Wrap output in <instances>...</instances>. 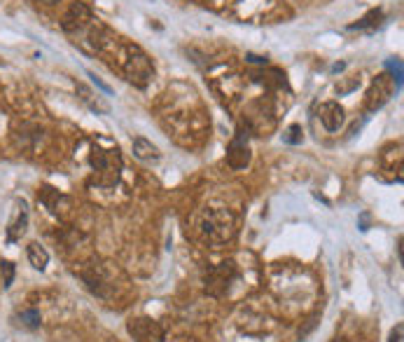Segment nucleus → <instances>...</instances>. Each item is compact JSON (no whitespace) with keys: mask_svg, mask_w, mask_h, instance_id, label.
Segmentation results:
<instances>
[{"mask_svg":"<svg viewBox=\"0 0 404 342\" xmlns=\"http://www.w3.org/2000/svg\"><path fill=\"white\" fill-rule=\"evenodd\" d=\"M19 319V324L24 326V329H38L40 326V312L38 310H26V312H21V314L17 317Z\"/></svg>","mask_w":404,"mask_h":342,"instance_id":"16","label":"nucleus"},{"mask_svg":"<svg viewBox=\"0 0 404 342\" xmlns=\"http://www.w3.org/2000/svg\"><path fill=\"white\" fill-rule=\"evenodd\" d=\"M386 68L391 71V78L395 80V87L400 90V87H402V61L400 59H391L386 63Z\"/></svg>","mask_w":404,"mask_h":342,"instance_id":"19","label":"nucleus"},{"mask_svg":"<svg viewBox=\"0 0 404 342\" xmlns=\"http://www.w3.org/2000/svg\"><path fill=\"white\" fill-rule=\"evenodd\" d=\"M89 78H91V80H94V83H96V87H101V90H103V92H106V94H113V92H110V87H108V85H103V83H101V80H99L96 75H94V73H89Z\"/></svg>","mask_w":404,"mask_h":342,"instance_id":"21","label":"nucleus"},{"mask_svg":"<svg viewBox=\"0 0 404 342\" xmlns=\"http://www.w3.org/2000/svg\"><path fill=\"white\" fill-rule=\"evenodd\" d=\"M61 28L65 35L72 38V45H77L84 52H99L103 47L106 28L99 24V19L84 3H72L68 7V12L63 14Z\"/></svg>","mask_w":404,"mask_h":342,"instance_id":"1","label":"nucleus"},{"mask_svg":"<svg viewBox=\"0 0 404 342\" xmlns=\"http://www.w3.org/2000/svg\"><path fill=\"white\" fill-rule=\"evenodd\" d=\"M239 279V267L234 260H222V263L213 265L203 274V291L210 298H225L229 293L232 283Z\"/></svg>","mask_w":404,"mask_h":342,"instance_id":"5","label":"nucleus"},{"mask_svg":"<svg viewBox=\"0 0 404 342\" xmlns=\"http://www.w3.org/2000/svg\"><path fill=\"white\" fill-rule=\"evenodd\" d=\"M248 61H251V63H267V59H262V56H255V54H248Z\"/></svg>","mask_w":404,"mask_h":342,"instance_id":"22","label":"nucleus"},{"mask_svg":"<svg viewBox=\"0 0 404 342\" xmlns=\"http://www.w3.org/2000/svg\"><path fill=\"white\" fill-rule=\"evenodd\" d=\"M384 24V12L381 10H370L358 24H351L348 31H377V28Z\"/></svg>","mask_w":404,"mask_h":342,"instance_id":"13","label":"nucleus"},{"mask_svg":"<svg viewBox=\"0 0 404 342\" xmlns=\"http://www.w3.org/2000/svg\"><path fill=\"white\" fill-rule=\"evenodd\" d=\"M42 3H45V5H56L58 0H42Z\"/></svg>","mask_w":404,"mask_h":342,"instance_id":"23","label":"nucleus"},{"mask_svg":"<svg viewBox=\"0 0 404 342\" xmlns=\"http://www.w3.org/2000/svg\"><path fill=\"white\" fill-rule=\"evenodd\" d=\"M131 148H134V155L138 159H143V162H157V159L161 157L157 145H154L152 141H148V138H143V136H136L134 143H131Z\"/></svg>","mask_w":404,"mask_h":342,"instance_id":"11","label":"nucleus"},{"mask_svg":"<svg viewBox=\"0 0 404 342\" xmlns=\"http://www.w3.org/2000/svg\"><path fill=\"white\" fill-rule=\"evenodd\" d=\"M388 342H402V324H398L391 331V340H388Z\"/></svg>","mask_w":404,"mask_h":342,"instance_id":"20","label":"nucleus"},{"mask_svg":"<svg viewBox=\"0 0 404 342\" xmlns=\"http://www.w3.org/2000/svg\"><path fill=\"white\" fill-rule=\"evenodd\" d=\"M395 92H398V87H395V80L391 78V73H379V75L372 80L370 90H367V94H365L367 113L381 111V108L395 97Z\"/></svg>","mask_w":404,"mask_h":342,"instance_id":"6","label":"nucleus"},{"mask_svg":"<svg viewBox=\"0 0 404 342\" xmlns=\"http://www.w3.org/2000/svg\"><path fill=\"white\" fill-rule=\"evenodd\" d=\"M26 256H28V263H31L35 270H45L47 267V263H49V253H47V249L42 244H38V242H31L28 244V249H26Z\"/></svg>","mask_w":404,"mask_h":342,"instance_id":"12","label":"nucleus"},{"mask_svg":"<svg viewBox=\"0 0 404 342\" xmlns=\"http://www.w3.org/2000/svg\"><path fill=\"white\" fill-rule=\"evenodd\" d=\"M318 118L327 132H339V127L343 125V106L336 101H325L318 106Z\"/></svg>","mask_w":404,"mask_h":342,"instance_id":"10","label":"nucleus"},{"mask_svg":"<svg viewBox=\"0 0 404 342\" xmlns=\"http://www.w3.org/2000/svg\"><path fill=\"white\" fill-rule=\"evenodd\" d=\"M199 232L208 244L222 246L236 237V216L229 209H206L199 218Z\"/></svg>","mask_w":404,"mask_h":342,"instance_id":"2","label":"nucleus"},{"mask_svg":"<svg viewBox=\"0 0 404 342\" xmlns=\"http://www.w3.org/2000/svg\"><path fill=\"white\" fill-rule=\"evenodd\" d=\"M302 138H304V129H302V125H290V127L283 132V141H285V143H290V145L302 143Z\"/></svg>","mask_w":404,"mask_h":342,"instance_id":"17","label":"nucleus"},{"mask_svg":"<svg viewBox=\"0 0 404 342\" xmlns=\"http://www.w3.org/2000/svg\"><path fill=\"white\" fill-rule=\"evenodd\" d=\"M26 223H28V214H26V204H21V211L10 228H7V242H19L21 235L26 232Z\"/></svg>","mask_w":404,"mask_h":342,"instance_id":"14","label":"nucleus"},{"mask_svg":"<svg viewBox=\"0 0 404 342\" xmlns=\"http://www.w3.org/2000/svg\"><path fill=\"white\" fill-rule=\"evenodd\" d=\"M332 342H351V340H346V338H334Z\"/></svg>","mask_w":404,"mask_h":342,"instance_id":"24","label":"nucleus"},{"mask_svg":"<svg viewBox=\"0 0 404 342\" xmlns=\"http://www.w3.org/2000/svg\"><path fill=\"white\" fill-rule=\"evenodd\" d=\"M129 333L134 336L136 342H161L164 340V329L152 322V319H134L129 322Z\"/></svg>","mask_w":404,"mask_h":342,"instance_id":"8","label":"nucleus"},{"mask_svg":"<svg viewBox=\"0 0 404 342\" xmlns=\"http://www.w3.org/2000/svg\"><path fill=\"white\" fill-rule=\"evenodd\" d=\"M122 71L124 75L131 85L136 87H148L150 80L154 75V66H152V59L145 54L143 47L138 45H127L124 47V61H122Z\"/></svg>","mask_w":404,"mask_h":342,"instance_id":"4","label":"nucleus"},{"mask_svg":"<svg viewBox=\"0 0 404 342\" xmlns=\"http://www.w3.org/2000/svg\"><path fill=\"white\" fill-rule=\"evenodd\" d=\"M91 166L96 171V185L99 188H115L120 183L124 162H122V152L120 148H96L91 150Z\"/></svg>","mask_w":404,"mask_h":342,"instance_id":"3","label":"nucleus"},{"mask_svg":"<svg viewBox=\"0 0 404 342\" xmlns=\"http://www.w3.org/2000/svg\"><path fill=\"white\" fill-rule=\"evenodd\" d=\"M77 92L80 94H82V101H84V104L87 106H89L91 108V111H96V113H108V106L106 104H101V101L96 99V101H94L91 97H94V94L89 92V90H87V87L84 85H77Z\"/></svg>","mask_w":404,"mask_h":342,"instance_id":"15","label":"nucleus"},{"mask_svg":"<svg viewBox=\"0 0 404 342\" xmlns=\"http://www.w3.org/2000/svg\"><path fill=\"white\" fill-rule=\"evenodd\" d=\"M253 159V150H251V132L248 129H236V134L227 145V164L232 166L234 171H241L251 164Z\"/></svg>","mask_w":404,"mask_h":342,"instance_id":"7","label":"nucleus"},{"mask_svg":"<svg viewBox=\"0 0 404 342\" xmlns=\"http://www.w3.org/2000/svg\"><path fill=\"white\" fill-rule=\"evenodd\" d=\"M38 200L49 209V214H54L56 218H65V209H70V200L61 195L58 190L49 185H42L40 193H38Z\"/></svg>","mask_w":404,"mask_h":342,"instance_id":"9","label":"nucleus"},{"mask_svg":"<svg viewBox=\"0 0 404 342\" xmlns=\"http://www.w3.org/2000/svg\"><path fill=\"white\" fill-rule=\"evenodd\" d=\"M0 274H3V286L10 288L12 281H14V263H10V260H3V263H0Z\"/></svg>","mask_w":404,"mask_h":342,"instance_id":"18","label":"nucleus"}]
</instances>
